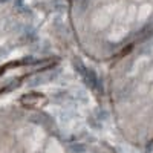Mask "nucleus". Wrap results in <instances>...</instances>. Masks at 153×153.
<instances>
[{
    "label": "nucleus",
    "mask_w": 153,
    "mask_h": 153,
    "mask_svg": "<svg viewBox=\"0 0 153 153\" xmlns=\"http://www.w3.org/2000/svg\"><path fill=\"white\" fill-rule=\"evenodd\" d=\"M74 68L76 69V72L80 74V76L83 78V81L86 83V86H89L91 89H94V91H100V78L94 69L87 68L84 63L78 58L74 60Z\"/></svg>",
    "instance_id": "1"
},
{
    "label": "nucleus",
    "mask_w": 153,
    "mask_h": 153,
    "mask_svg": "<svg viewBox=\"0 0 153 153\" xmlns=\"http://www.w3.org/2000/svg\"><path fill=\"white\" fill-rule=\"evenodd\" d=\"M46 97L43 94H38V92H31V94H25L22 98H20V103L22 106L25 107H29V109H34V107H40L43 104H46Z\"/></svg>",
    "instance_id": "2"
},
{
    "label": "nucleus",
    "mask_w": 153,
    "mask_h": 153,
    "mask_svg": "<svg viewBox=\"0 0 153 153\" xmlns=\"http://www.w3.org/2000/svg\"><path fill=\"white\" fill-rule=\"evenodd\" d=\"M16 5H17V8H19L22 12H25V14H28V12H29V8L23 3V0H16Z\"/></svg>",
    "instance_id": "3"
},
{
    "label": "nucleus",
    "mask_w": 153,
    "mask_h": 153,
    "mask_svg": "<svg viewBox=\"0 0 153 153\" xmlns=\"http://www.w3.org/2000/svg\"><path fill=\"white\" fill-rule=\"evenodd\" d=\"M72 150H74V152H84V147H78V146L75 147V146H74V147H72Z\"/></svg>",
    "instance_id": "4"
},
{
    "label": "nucleus",
    "mask_w": 153,
    "mask_h": 153,
    "mask_svg": "<svg viewBox=\"0 0 153 153\" xmlns=\"http://www.w3.org/2000/svg\"><path fill=\"white\" fill-rule=\"evenodd\" d=\"M0 2H6V0H0Z\"/></svg>",
    "instance_id": "5"
}]
</instances>
